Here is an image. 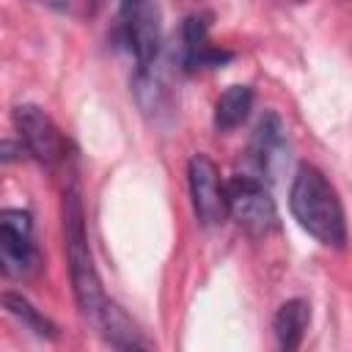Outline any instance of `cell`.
Wrapping results in <instances>:
<instances>
[{
  "label": "cell",
  "instance_id": "obj_1",
  "mask_svg": "<svg viewBox=\"0 0 352 352\" xmlns=\"http://www.w3.org/2000/svg\"><path fill=\"white\" fill-rule=\"evenodd\" d=\"M63 234H66L72 286H74V297H77L82 316L94 324V330L110 346H116V349H148L151 341H146L140 336L135 322L102 289V278L94 267V256L88 248L82 201H80V192L74 187L66 192V201H63Z\"/></svg>",
  "mask_w": 352,
  "mask_h": 352
},
{
  "label": "cell",
  "instance_id": "obj_2",
  "mask_svg": "<svg viewBox=\"0 0 352 352\" xmlns=\"http://www.w3.org/2000/svg\"><path fill=\"white\" fill-rule=\"evenodd\" d=\"M289 209L302 231L324 248L346 245V214L336 187L316 165H300L289 190Z\"/></svg>",
  "mask_w": 352,
  "mask_h": 352
},
{
  "label": "cell",
  "instance_id": "obj_3",
  "mask_svg": "<svg viewBox=\"0 0 352 352\" xmlns=\"http://www.w3.org/2000/svg\"><path fill=\"white\" fill-rule=\"evenodd\" d=\"M116 41L132 55L138 72H148L157 63L162 47V19L157 0H118Z\"/></svg>",
  "mask_w": 352,
  "mask_h": 352
},
{
  "label": "cell",
  "instance_id": "obj_4",
  "mask_svg": "<svg viewBox=\"0 0 352 352\" xmlns=\"http://www.w3.org/2000/svg\"><path fill=\"white\" fill-rule=\"evenodd\" d=\"M226 198H228V214L250 234V236H267L278 228V206L256 176H231L226 182Z\"/></svg>",
  "mask_w": 352,
  "mask_h": 352
},
{
  "label": "cell",
  "instance_id": "obj_5",
  "mask_svg": "<svg viewBox=\"0 0 352 352\" xmlns=\"http://www.w3.org/2000/svg\"><path fill=\"white\" fill-rule=\"evenodd\" d=\"M0 261L8 278H28L38 270L41 253L33 242V217L25 209H3L0 214Z\"/></svg>",
  "mask_w": 352,
  "mask_h": 352
},
{
  "label": "cell",
  "instance_id": "obj_6",
  "mask_svg": "<svg viewBox=\"0 0 352 352\" xmlns=\"http://www.w3.org/2000/svg\"><path fill=\"white\" fill-rule=\"evenodd\" d=\"M187 179H190V198L198 223L206 228L220 226L228 217V198L217 165L206 154H192L187 162Z\"/></svg>",
  "mask_w": 352,
  "mask_h": 352
},
{
  "label": "cell",
  "instance_id": "obj_7",
  "mask_svg": "<svg viewBox=\"0 0 352 352\" xmlns=\"http://www.w3.org/2000/svg\"><path fill=\"white\" fill-rule=\"evenodd\" d=\"M14 124L19 129L25 151L44 168H55L66 157V140L55 121L36 104H19L14 110Z\"/></svg>",
  "mask_w": 352,
  "mask_h": 352
},
{
  "label": "cell",
  "instance_id": "obj_8",
  "mask_svg": "<svg viewBox=\"0 0 352 352\" xmlns=\"http://www.w3.org/2000/svg\"><path fill=\"white\" fill-rule=\"evenodd\" d=\"M209 25L212 14H190L182 22L179 30V63L184 72H201V69H217L228 63L234 55L228 50L209 44Z\"/></svg>",
  "mask_w": 352,
  "mask_h": 352
},
{
  "label": "cell",
  "instance_id": "obj_9",
  "mask_svg": "<svg viewBox=\"0 0 352 352\" xmlns=\"http://www.w3.org/2000/svg\"><path fill=\"white\" fill-rule=\"evenodd\" d=\"M250 160L264 179H278L289 162V138L278 113H264L250 138Z\"/></svg>",
  "mask_w": 352,
  "mask_h": 352
},
{
  "label": "cell",
  "instance_id": "obj_10",
  "mask_svg": "<svg viewBox=\"0 0 352 352\" xmlns=\"http://www.w3.org/2000/svg\"><path fill=\"white\" fill-rule=\"evenodd\" d=\"M311 324V305L308 300H286L275 319H272V330H275V341L280 349H297L305 338V330Z\"/></svg>",
  "mask_w": 352,
  "mask_h": 352
},
{
  "label": "cell",
  "instance_id": "obj_11",
  "mask_svg": "<svg viewBox=\"0 0 352 352\" xmlns=\"http://www.w3.org/2000/svg\"><path fill=\"white\" fill-rule=\"evenodd\" d=\"M253 99H256V94L250 85H228L214 102V129L217 132L236 129L250 116Z\"/></svg>",
  "mask_w": 352,
  "mask_h": 352
},
{
  "label": "cell",
  "instance_id": "obj_12",
  "mask_svg": "<svg viewBox=\"0 0 352 352\" xmlns=\"http://www.w3.org/2000/svg\"><path fill=\"white\" fill-rule=\"evenodd\" d=\"M3 305H6V311L14 316V319H19L30 333H36L38 338H58V327L38 311V308H33L22 294H14V292H6L3 294Z\"/></svg>",
  "mask_w": 352,
  "mask_h": 352
},
{
  "label": "cell",
  "instance_id": "obj_13",
  "mask_svg": "<svg viewBox=\"0 0 352 352\" xmlns=\"http://www.w3.org/2000/svg\"><path fill=\"white\" fill-rule=\"evenodd\" d=\"M36 3H41L47 8H55V11H69L74 0H36Z\"/></svg>",
  "mask_w": 352,
  "mask_h": 352
},
{
  "label": "cell",
  "instance_id": "obj_14",
  "mask_svg": "<svg viewBox=\"0 0 352 352\" xmlns=\"http://www.w3.org/2000/svg\"><path fill=\"white\" fill-rule=\"evenodd\" d=\"M292 3H302V0H292Z\"/></svg>",
  "mask_w": 352,
  "mask_h": 352
}]
</instances>
